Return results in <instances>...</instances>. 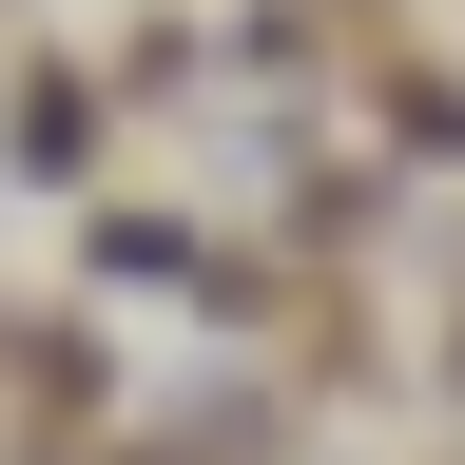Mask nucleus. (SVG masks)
<instances>
[{
	"label": "nucleus",
	"mask_w": 465,
	"mask_h": 465,
	"mask_svg": "<svg viewBox=\"0 0 465 465\" xmlns=\"http://www.w3.org/2000/svg\"><path fill=\"white\" fill-rule=\"evenodd\" d=\"M407 39H427V20H407V0H252V20H232V58H252L272 97H311V78L349 97V78H388Z\"/></svg>",
	"instance_id": "obj_1"
},
{
	"label": "nucleus",
	"mask_w": 465,
	"mask_h": 465,
	"mask_svg": "<svg viewBox=\"0 0 465 465\" xmlns=\"http://www.w3.org/2000/svg\"><path fill=\"white\" fill-rule=\"evenodd\" d=\"M97 155H116V78L97 58H20L0 78V174L20 194H97Z\"/></svg>",
	"instance_id": "obj_2"
},
{
	"label": "nucleus",
	"mask_w": 465,
	"mask_h": 465,
	"mask_svg": "<svg viewBox=\"0 0 465 465\" xmlns=\"http://www.w3.org/2000/svg\"><path fill=\"white\" fill-rule=\"evenodd\" d=\"M349 116H369L388 174H465V58H446V39H407L388 78H349Z\"/></svg>",
	"instance_id": "obj_3"
},
{
	"label": "nucleus",
	"mask_w": 465,
	"mask_h": 465,
	"mask_svg": "<svg viewBox=\"0 0 465 465\" xmlns=\"http://www.w3.org/2000/svg\"><path fill=\"white\" fill-rule=\"evenodd\" d=\"M97 291H213V232L174 194H97Z\"/></svg>",
	"instance_id": "obj_4"
}]
</instances>
